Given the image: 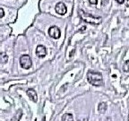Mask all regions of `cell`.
Here are the masks:
<instances>
[{"instance_id": "12", "label": "cell", "mask_w": 129, "mask_h": 121, "mask_svg": "<svg viewBox=\"0 0 129 121\" xmlns=\"http://www.w3.org/2000/svg\"><path fill=\"white\" fill-rule=\"evenodd\" d=\"M123 70L126 73L129 72V60H126L125 62V64L123 66Z\"/></svg>"}, {"instance_id": "10", "label": "cell", "mask_w": 129, "mask_h": 121, "mask_svg": "<svg viewBox=\"0 0 129 121\" xmlns=\"http://www.w3.org/2000/svg\"><path fill=\"white\" fill-rule=\"evenodd\" d=\"M22 116V110H18V111H17V113H16V115H14V117L11 119V121H20Z\"/></svg>"}, {"instance_id": "2", "label": "cell", "mask_w": 129, "mask_h": 121, "mask_svg": "<svg viewBox=\"0 0 129 121\" xmlns=\"http://www.w3.org/2000/svg\"><path fill=\"white\" fill-rule=\"evenodd\" d=\"M79 14H80V17L83 21H84L85 22H88V23L91 24H100L102 21V19L101 17H98V16H94L91 14H87L84 11L80 10L79 11Z\"/></svg>"}, {"instance_id": "4", "label": "cell", "mask_w": 129, "mask_h": 121, "mask_svg": "<svg viewBox=\"0 0 129 121\" xmlns=\"http://www.w3.org/2000/svg\"><path fill=\"white\" fill-rule=\"evenodd\" d=\"M48 34L53 39H58L61 36V32L57 26H51L48 30Z\"/></svg>"}, {"instance_id": "15", "label": "cell", "mask_w": 129, "mask_h": 121, "mask_svg": "<svg viewBox=\"0 0 129 121\" xmlns=\"http://www.w3.org/2000/svg\"><path fill=\"white\" fill-rule=\"evenodd\" d=\"M116 1H117L118 4H123V3L125 2V0H116Z\"/></svg>"}, {"instance_id": "5", "label": "cell", "mask_w": 129, "mask_h": 121, "mask_svg": "<svg viewBox=\"0 0 129 121\" xmlns=\"http://www.w3.org/2000/svg\"><path fill=\"white\" fill-rule=\"evenodd\" d=\"M55 9H56V12L58 14H61V15H64V14H67V6H64V3H62V2L58 3V4H56Z\"/></svg>"}, {"instance_id": "7", "label": "cell", "mask_w": 129, "mask_h": 121, "mask_svg": "<svg viewBox=\"0 0 129 121\" xmlns=\"http://www.w3.org/2000/svg\"><path fill=\"white\" fill-rule=\"evenodd\" d=\"M27 95L29 96L30 100H31L33 102H36L38 101V97H37V93L36 92L33 90V89H29L27 91Z\"/></svg>"}, {"instance_id": "6", "label": "cell", "mask_w": 129, "mask_h": 121, "mask_svg": "<svg viewBox=\"0 0 129 121\" xmlns=\"http://www.w3.org/2000/svg\"><path fill=\"white\" fill-rule=\"evenodd\" d=\"M36 55L39 56V57H40V58L44 57V56L47 55L46 48H45L44 46H42V45H39L36 48Z\"/></svg>"}, {"instance_id": "13", "label": "cell", "mask_w": 129, "mask_h": 121, "mask_svg": "<svg viewBox=\"0 0 129 121\" xmlns=\"http://www.w3.org/2000/svg\"><path fill=\"white\" fill-rule=\"evenodd\" d=\"M5 15V12H4V9L3 8H1L0 7V19L2 18L3 16Z\"/></svg>"}, {"instance_id": "8", "label": "cell", "mask_w": 129, "mask_h": 121, "mask_svg": "<svg viewBox=\"0 0 129 121\" xmlns=\"http://www.w3.org/2000/svg\"><path fill=\"white\" fill-rule=\"evenodd\" d=\"M8 61V56L5 52L0 53V63L1 64H6Z\"/></svg>"}, {"instance_id": "3", "label": "cell", "mask_w": 129, "mask_h": 121, "mask_svg": "<svg viewBox=\"0 0 129 121\" xmlns=\"http://www.w3.org/2000/svg\"><path fill=\"white\" fill-rule=\"evenodd\" d=\"M20 64L22 66V68L24 69H29L31 67L32 62L30 59V56L29 55H22L20 58Z\"/></svg>"}, {"instance_id": "1", "label": "cell", "mask_w": 129, "mask_h": 121, "mask_svg": "<svg viewBox=\"0 0 129 121\" xmlns=\"http://www.w3.org/2000/svg\"><path fill=\"white\" fill-rule=\"evenodd\" d=\"M87 79H88L89 83L94 86H102L103 85L102 75L100 73L90 71L87 74Z\"/></svg>"}, {"instance_id": "11", "label": "cell", "mask_w": 129, "mask_h": 121, "mask_svg": "<svg viewBox=\"0 0 129 121\" xmlns=\"http://www.w3.org/2000/svg\"><path fill=\"white\" fill-rule=\"evenodd\" d=\"M106 109H107V104H106V102L100 103V105H99V111L100 112L104 113L105 111H106Z\"/></svg>"}, {"instance_id": "9", "label": "cell", "mask_w": 129, "mask_h": 121, "mask_svg": "<svg viewBox=\"0 0 129 121\" xmlns=\"http://www.w3.org/2000/svg\"><path fill=\"white\" fill-rule=\"evenodd\" d=\"M62 121H74V118H73L72 114H69V113H67L63 115L62 117Z\"/></svg>"}, {"instance_id": "14", "label": "cell", "mask_w": 129, "mask_h": 121, "mask_svg": "<svg viewBox=\"0 0 129 121\" xmlns=\"http://www.w3.org/2000/svg\"><path fill=\"white\" fill-rule=\"evenodd\" d=\"M89 2L91 5H96L97 2H98V0H89Z\"/></svg>"}]
</instances>
